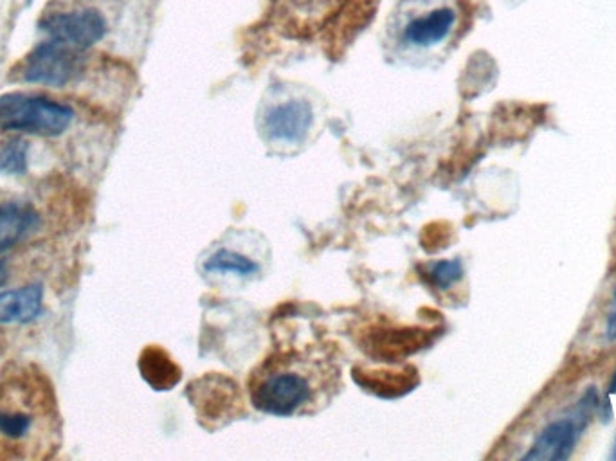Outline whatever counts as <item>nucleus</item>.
I'll return each mask as SVG.
<instances>
[{
  "label": "nucleus",
  "mask_w": 616,
  "mask_h": 461,
  "mask_svg": "<svg viewBox=\"0 0 616 461\" xmlns=\"http://www.w3.org/2000/svg\"><path fill=\"white\" fill-rule=\"evenodd\" d=\"M62 445L55 389L44 371L11 364L0 375V461H44Z\"/></svg>",
  "instance_id": "obj_1"
},
{
  "label": "nucleus",
  "mask_w": 616,
  "mask_h": 461,
  "mask_svg": "<svg viewBox=\"0 0 616 461\" xmlns=\"http://www.w3.org/2000/svg\"><path fill=\"white\" fill-rule=\"evenodd\" d=\"M341 388V368L323 348H281L249 379L253 406L274 416L314 415Z\"/></svg>",
  "instance_id": "obj_2"
},
{
  "label": "nucleus",
  "mask_w": 616,
  "mask_h": 461,
  "mask_svg": "<svg viewBox=\"0 0 616 461\" xmlns=\"http://www.w3.org/2000/svg\"><path fill=\"white\" fill-rule=\"evenodd\" d=\"M265 245L256 244L251 233L227 235L200 258V272L213 285L240 287L263 274Z\"/></svg>",
  "instance_id": "obj_3"
},
{
  "label": "nucleus",
  "mask_w": 616,
  "mask_h": 461,
  "mask_svg": "<svg viewBox=\"0 0 616 461\" xmlns=\"http://www.w3.org/2000/svg\"><path fill=\"white\" fill-rule=\"evenodd\" d=\"M69 105L46 96L10 92L0 96V130L26 132L35 136L55 137L64 134L73 123Z\"/></svg>",
  "instance_id": "obj_4"
},
{
  "label": "nucleus",
  "mask_w": 616,
  "mask_h": 461,
  "mask_svg": "<svg viewBox=\"0 0 616 461\" xmlns=\"http://www.w3.org/2000/svg\"><path fill=\"white\" fill-rule=\"evenodd\" d=\"M597 406V391L595 388H589L570 416H564L561 420H555L544 427L541 434L535 438L532 447L523 456V461L568 460L575 451L580 436L591 424V416Z\"/></svg>",
  "instance_id": "obj_5"
},
{
  "label": "nucleus",
  "mask_w": 616,
  "mask_h": 461,
  "mask_svg": "<svg viewBox=\"0 0 616 461\" xmlns=\"http://www.w3.org/2000/svg\"><path fill=\"white\" fill-rule=\"evenodd\" d=\"M82 51L56 40L38 44L15 69L13 76L24 83L65 87L82 73Z\"/></svg>",
  "instance_id": "obj_6"
},
{
  "label": "nucleus",
  "mask_w": 616,
  "mask_h": 461,
  "mask_svg": "<svg viewBox=\"0 0 616 461\" xmlns=\"http://www.w3.org/2000/svg\"><path fill=\"white\" fill-rule=\"evenodd\" d=\"M40 29L51 40L85 51L105 38L109 26L100 11L85 8L69 13H51L40 20Z\"/></svg>",
  "instance_id": "obj_7"
},
{
  "label": "nucleus",
  "mask_w": 616,
  "mask_h": 461,
  "mask_svg": "<svg viewBox=\"0 0 616 461\" xmlns=\"http://www.w3.org/2000/svg\"><path fill=\"white\" fill-rule=\"evenodd\" d=\"M314 123V110L307 100H285L267 107L262 118L265 139L274 146L301 145Z\"/></svg>",
  "instance_id": "obj_8"
},
{
  "label": "nucleus",
  "mask_w": 616,
  "mask_h": 461,
  "mask_svg": "<svg viewBox=\"0 0 616 461\" xmlns=\"http://www.w3.org/2000/svg\"><path fill=\"white\" fill-rule=\"evenodd\" d=\"M454 20H456V15L451 8L429 11L427 15H422L409 22L402 31V42L406 46L420 47V49L438 46L449 37Z\"/></svg>",
  "instance_id": "obj_9"
},
{
  "label": "nucleus",
  "mask_w": 616,
  "mask_h": 461,
  "mask_svg": "<svg viewBox=\"0 0 616 461\" xmlns=\"http://www.w3.org/2000/svg\"><path fill=\"white\" fill-rule=\"evenodd\" d=\"M37 224V213L26 204L0 202V253L20 244Z\"/></svg>",
  "instance_id": "obj_10"
},
{
  "label": "nucleus",
  "mask_w": 616,
  "mask_h": 461,
  "mask_svg": "<svg viewBox=\"0 0 616 461\" xmlns=\"http://www.w3.org/2000/svg\"><path fill=\"white\" fill-rule=\"evenodd\" d=\"M44 290L40 285H28L22 289L0 294V325L28 323L42 310Z\"/></svg>",
  "instance_id": "obj_11"
},
{
  "label": "nucleus",
  "mask_w": 616,
  "mask_h": 461,
  "mask_svg": "<svg viewBox=\"0 0 616 461\" xmlns=\"http://www.w3.org/2000/svg\"><path fill=\"white\" fill-rule=\"evenodd\" d=\"M141 373L154 388L166 389L177 380V370L161 350L148 348L141 355Z\"/></svg>",
  "instance_id": "obj_12"
},
{
  "label": "nucleus",
  "mask_w": 616,
  "mask_h": 461,
  "mask_svg": "<svg viewBox=\"0 0 616 461\" xmlns=\"http://www.w3.org/2000/svg\"><path fill=\"white\" fill-rule=\"evenodd\" d=\"M28 168V145L20 137L0 141V173L26 172Z\"/></svg>",
  "instance_id": "obj_13"
},
{
  "label": "nucleus",
  "mask_w": 616,
  "mask_h": 461,
  "mask_svg": "<svg viewBox=\"0 0 616 461\" xmlns=\"http://www.w3.org/2000/svg\"><path fill=\"white\" fill-rule=\"evenodd\" d=\"M462 274V263L458 262V260L436 263V265H433V269H431V276H433L436 285H440V287L453 285V283L462 278Z\"/></svg>",
  "instance_id": "obj_14"
},
{
  "label": "nucleus",
  "mask_w": 616,
  "mask_h": 461,
  "mask_svg": "<svg viewBox=\"0 0 616 461\" xmlns=\"http://www.w3.org/2000/svg\"><path fill=\"white\" fill-rule=\"evenodd\" d=\"M606 337L609 341H616V290L611 301V310L607 314Z\"/></svg>",
  "instance_id": "obj_15"
},
{
  "label": "nucleus",
  "mask_w": 616,
  "mask_h": 461,
  "mask_svg": "<svg viewBox=\"0 0 616 461\" xmlns=\"http://www.w3.org/2000/svg\"><path fill=\"white\" fill-rule=\"evenodd\" d=\"M6 280H8V269L4 262H0V287L6 283Z\"/></svg>",
  "instance_id": "obj_16"
},
{
  "label": "nucleus",
  "mask_w": 616,
  "mask_h": 461,
  "mask_svg": "<svg viewBox=\"0 0 616 461\" xmlns=\"http://www.w3.org/2000/svg\"><path fill=\"white\" fill-rule=\"evenodd\" d=\"M609 395L616 397V371L615 375H613V379H611V384H609Z\"/></svg>",
  "instance_id": "obj_17"
},
{
  "label": "nucleus",
  "mask_w": 616,
  "mask_h": 461,
  "mask_svg": "<svg viewBox=\"0 0 616 461\" xmlns=\"http://www.w3.org/2000/svg\"><path fill=\"white\" fill-rule=\"evenodd\" d=\"M611 458H613V460H616V447H615V451H613V454H611Z\"/></svg>",
  "instance_id": "obj_18"
}]
</instances>
